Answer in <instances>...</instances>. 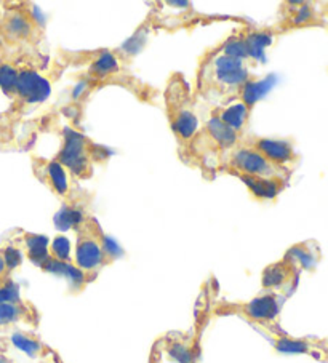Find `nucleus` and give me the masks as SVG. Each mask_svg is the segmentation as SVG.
<instances>
[{
    "mask_svg": "<svg viewBox=\"0 0 328 363\" xmlns=\"http://www.w3.org/2000/svg\"><path fill=\"white\" fill-rule=\"evenodd\" d=\"M253 77V69L248 65L224 55L218 47H212L199 60L194 96L222 108L237 101L244 86Z\"/></svg>",
    "mask_w": 328,
    "mask_h": 363,
    "instance_id": "f257e3e1",
    "label": "nucleus"
},
{
    "mask_svg": "<svg viewBox=\"0 0 328 363\" xmlns=\"http://www.w3.org/2000/svg\"><path fill=\"white\" fill-rule=\"evenodd\" d=\"M244 135L237 133L210 112V117L202 123L187 147L180 154L186 165L197 168L205 178L218 177L223 164Z\"/></svg>",
    "mask_w": 328,
    "mask_h": 363,
    "instance_id": "f03ea898",
    "label": "nucleus"
},
{
    "mask_svg": "<svg viewBox=\"0 0 328 363\" xmlns=\"http://www.w3.org/2000/svg\"><path fill=\"white\" fill-rule=\"evenodd\" d=\"M31 164H33L34 177L62 202L58 216H56L58 228L74 229L82 218L90 215L87 213V208L92 205L90 194L80 189L77 181H74L58 162L43 159L39 155H31Z\"/></svg>",
    "mask_w": 328,
    "mask_h": 363,
    "instance_id": "7ed1b4c3",
    "label": "nucleus"
},
{
    "mask_svg": "<svg viewBox=\"0 0 328 363\" xmlns=\"http://www.w3.org/2000/svg\"><path fill=\"white\" fill-rule=\"evenodd\" d=\"M191 84L181 72H172L163 90V104L168 118L170 130L178 143V154H181L191 143L200 127V117L195 104Z\"/></svg>",
    "mask_w": 328,
    "mask_h": 363,
    "instance_id": "20e7f679",
    "label": "nucleus"
},
{
    "mask_svg": "<svg viewBox=\"0 0 328 363\" xmlns=\"http://www.w3.org/2000/svg\"><path fill=\"white\" fill-rule=\"evenodd\" d=\"M0 9V40L7 50H35L45 43V23L34 4L5 2Z\"/></svg>",
    "mask_w": 328,
    "mask_h": 363,
    "instance_id": "39448f33",
    "label": "nucleus"
},
{
    "mask_svg": "<svg viewBox=\"0 0 328 363\" xmlns=\"http://www.w3.org/2000/svg\"><path fill=\"white\" fill-rule=\"evenodd\" d=\"M72 230L75 233L72 262L92 284L104 267L116 261L117 250L93 215L82 218Z\"/></svg>",
    "mask_w": 328,
    "mask_h": 363,
    "instance_id": "423d86ee",
    "label": "nucleus"
},
{
    "mask_svg": "<svg viewBox=\"0 0 328 363\" xmlns=\"http://www.w3.org/2000/svg\"><path fill=\"white\" fill-rule=\"evenodd\" d=\"M112 152L103 144L93 141L82 131L66 127L61 133L60 151L53 157L55 162L71 174L74 181H88L93 178L98 165H104Z\"/></svg>",
    "mask_w": 328,
    "mask_h": 363,
    "instance_id": "0eeeda50",
    "label": "nucleus"
},
{
    "mask_svg": "<svg viewBox=\"0 0 328 363\" xmlns=\"http://www.w3.org/2000/svg\"><path fill=\"white\" fill-rule=\"evenodd\" d=\"M90 56L85 69V84L88 85H106L116 84L121 86H127L130 91H133L140 99H146L148 86L143 85L140 80H136L125 69V60L119 55L117 50H97L93 53H87Z\"/></svg>",
    "mask_w": 328,
    "mask_h": 363,
    "instance_id": "6e6552de",
    "label": "nucleus"
},
{
    "mask_svg": "<svg viewBox=\"0 0 328 363\" xmlns=\"http://www.w3.org/2000/svg\"><path fill=\"white\" fill-rule=\"evenodd\" d=\"M280 34L275 24L274 26H255V24L245 23L217 47L224 55L242 61L253 69L258 62L264 61L266 48L273 43L274 37Z\"/></svg>",
    "mask_w": 328,
    "mask_h": 363,
    "instance_id": "1a4fd4ad",
    "label": "nucleus"
},
{
    "mask_svg": "<svg viewBox=\"0 0 328 363\" xmlns=\"http://www.w3.org/2000/svg\"><path fill=\"white\" fill-rule=\"evenodd\" d=\"M287 299L279 293L263 290L250 301L222 303L214 312L218 315H239L255 325L258 330H270L279 327V317Z\"/></svg>",
    "mask_w": 328,
    "mask_h": 363,
    "instance_id": "9d476101",
    "label": "nucleus"
},
{
    "mask_svg": "<svg viewBox=\"0 0 328 363\" xmlns=\"http://www.w3.org/2000/svg\"><path fill=\"white\" fill-rule=\"evenodd\" d=\"M219 174H229L242 181L250 179H287L290 181L293 172L282 168L255 152L253 149L237 144L228 155V159L219 170Z\"/></svg>",
    "mask_w": 328,
    "mask_h": 363,
    "instance_id": "9b49d317",
    "label": "nucleus"
},
{
    "mask_svg": "<svg viewBox=\"0 0 328 363\" xmlns=\"http://www.w3.org/2000/svg\"><path fill=\"white\" fill-rule=\"evenodd\" d=\"M239 144L248 149H253L255 152L261 154L263 157H266L268 160L273 162V164L279 165L282 168H287L290 172H293L295 168L300 165L301 155L296 152L292 141L270 140V138L245 133L241 138Z\"/></svg>",
    "mask_w": 328,
    "mask_h": 363,
    "instance_id": "f8f14e48",
    "label": "nucleus"
},
{
    "mask_svg": "<svg viewBox=\"0 0 328 363\" xmlns=\"http://www.w3.org/2000/svg\"><path fill=\"white\" fill-rule=\"evenodd\" d=\"M301 271L295 262L283 255V258L269 264L261 274L263 290L279 293L285 298H290L295 293L300 284Z\"/></svg>",
    "mask_w": 328,
    "mask_h": 363,
    "instance_id": "ddd939ff",
    "label": "nucleus"
},
{
    "mask_svg": "<svg viewBox=\"0 0 328 363\" xmlns=\"http://www.w3.org/2000/svg\"><path fill=\"white\" fill-rule=\"evenodd\" d=\"M325 20L317 5L311 2H285L280 9V21L275 24L282 34L293 29L324 26Z\"/></svg>",
    "mask_w": 328,
    "mask_h": 363,
    "instance_id": "4468645a",
    "label": "nucleus"
},
{
    "mask_svg": "<svg viewBox=\"0 0 328 363\" xmlns=\"http://www.w3.org/2000/svg\"><path fill=\"white\" fill-rule=\"evenodd\" d=\"M18 323L37 328L40 323L39 311L28 299H0V328H9Z\"/></svg>",
    "mask_w": 328,
    "mask_h": 363,
    "instance_id": "2eb2a0df",
    "label": "nucleus"
},
{
    "mask_svg": "<svg viewBox=\"0 0 328 363\" xmlns=\"http://www.w3.org/2000/svg\"><path fill=\"white\" fill-rule=\"evenodd\" d=\"M7 240L13 243V245L23 253V256H26V258L37 267H42L43 262L48 258L50 242L45 235L33 234L23 229H15Z\"/></svg>",
    "mask_w": 328,
    "mask_h": 363,
    "instance_id": "dca6fc26",
    "label": "nucleus"
},
{
    "mask_svg": "<svg viewBox=\"0 0 328 363\" xmlns=\"http://www.w3.org/2000/svg\"><path fill=\"white\" fill-rule=\"evenodd\" d=\"M285 256L295 262L301 272H312L322 261V250L315 240H305L290 247Z\"/></svg>",
    "mask_w": 328,
    "mask_h": 363,
    "instance_id": "f3484780",
    "label": "nucleus"
},
{
    "mask_svg": "<svg viewBox=\"0 0 328 363\" xmlns=\"http://www.w3.org/2000/svg\"><path fill=\"white\" fill-rule=\"evenodd\" d=\"M212 112L223 123L228 125L229 128L237 131V133L241 135L247 133V128L251 118V111L244 103L239 101V99L237 101L222 106V108H214Z\"/></svg>",
    "mask_w": 328,
    "mask_h": 363,
    "instance_id": "a211bd4d",
    "label": "nucleus"
},
{
    "mask_svg": "<svg viewBox=\"0 0 328 363\" xmlns=\"http://www.w3.org/2000/svg\"><path fill=\"white\" fill-rule=\"evenodd\" d=\"M274 80L275 79L273 76L263 77V79L253 77L247 85L244 86L241 96H239V101L244 103L251 112H253L258 101H260V99L270 90V86L274 85Z\"/></svg>",
    "mask_w": 328,
    "mask_h": 363,
    "instance_id": "6ab92c4d",
    "label": "nucleus"
},
{
    "mask_svg": "<svg viewBox=\"0 0 328 363\" xmlns=\"http://www.w3.org/2000/svg\"><path fill=\"white\" fill-rule=\"evenodd\" d=\"M11 342H13L18 349H21L23 352L34 357V359L35 357L40 359V357H47L50 354V347L40 341L39 336L31 333V331H16V333L11 336Z\"/></svg>",
    "mask_w": 328,
    "mask_h": 363,
    "instance_id": "aec40b11",
    "label": "nucleus"
},
{
    "mask_svg": "<svg viewBox=\"0 0 328 363\" xmlns=\"http://www.w3.org/2000/svg\"><path fill=\"white\" fill-rule=\"evenodd\" d=\"M48 256L58 262H65L69 264L72 262V255H71V242L67 240L65 235H56L55 239L50 242L48 245Z\"/></svg>",
    "mask_w": 328,
    "mask_h": 363,
    "instance_id": "412c9836",
    "label": "nucleus"
},
{
    "mask_svg": "<svg viewBox=\"0 0 328 363\" xmlns=\"http://www.w3.org/2000/svg\"><path fill=\"white\" fill-rule=\"evenodd\" d=\"M7 280H11V271L9 269L7 262H5L2 250H0V284H2V281H7Z\"/></svg>",
    "mask_w": 328,
    "mask_h": 363,
    "instance_id": "4be33fe9",
    "label": "nucleus"
},
{
    "mask_svg": "<svg viewBox=\"0 0 328 363\" xmlns=\"http://www.w3.org/2000/svg\"><path fill=\"white\" fill-rule=\"evenodd\" d=\"M5 52H7V48H5V45H4V42L2 40H0V58H2V56H4V53Z\"/></svg>",
    "mask_w": 328,
    "mask_h": 363,
    "instance_id": "5701e85b",
    "label": "nucleus"
},
{
    "mask_svg": "<svg viewBox=\"0 0 328 363\" xmlns=\"http://www.w3.org/2000/svg\"><path fill=\"white\" fill-rule=\"evenodd\" d=\"M0 363H13V362H11L10 359H7V357H5V355L0 354Z\"/></svg>",
    "mask_w": 328,
    "mask_h": 363,
    "instance_id": "b1692460",
    "label": "nucleus"
}]
</instances>
